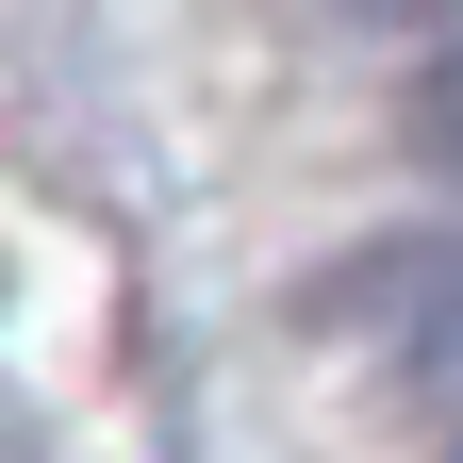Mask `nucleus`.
I'll return each mask as SVG.
<instances>
[{"mask_svg":"<svg viewBox=\"0 0 463 463\" xmlns=\"http://www.w3.org/2000/svg\"><path fill=\"white\" fill-rule=\"evenodd\" d=\"M331 315L364 331V347H381V364L414 381V397H447V414H463V232H414V249H364V265L331 281Z\"/></svg>","mask_w":463,"mask_h":463,"instance_id":"nucleus-1","label":"nucleus"},{"mask_svg":"<svg viewBox=\"0 0 463 463\" xmlns=\"http://www.w3.org/2000/svg\"><path fill=\"white\" fill-rule=\"evenodd\" d=\"M414 149L463 165V50H430V83H414Z\"/></svg>","mask_w":463,"mask_h":463,"instance_id":"nucleus-2","label":"nucleus"},{"mask_svg":"<svg viewBox=\"0 0 463 463\" xmlns=\"http://www.w3.org/2000/svg\"><path fill=\"white\" fill-rule=\"evenodd\" d=\"M347 17H397V33H447L463 50V0H347Z\"/></svg>","mask_w":463,"mask_h":463,"instance_id":"nucleus-3","label":"nucleus"},{"mask_svg":"<svg viewBox=\"0 0 463 463\" xmlns=\"http://www.w3.org/2000/svg\"><path fill=\"white\" fill-rule=\"evenodd\" d=\"M447 463H463V430H447Z\"/></svg>","mask_w":463,"mask_h":463,"instance_id":"nucleus-4","label":"nucleus"}]
</instances>
